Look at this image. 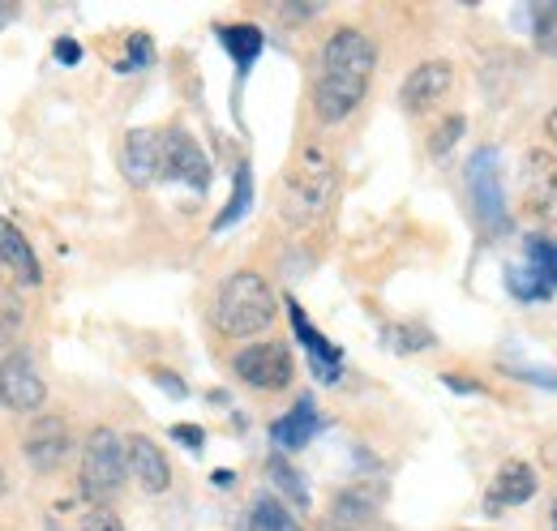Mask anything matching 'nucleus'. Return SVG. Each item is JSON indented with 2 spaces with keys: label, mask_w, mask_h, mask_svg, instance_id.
<instances>
[{
  "label": "nucleus",
  "mask_w": 557,
  "mask_h": 531,
  "mask_svg": "<svg viewBox=\"0 0 557 531\" xmlns=\"http://www.w3.org/2000/svg\"><path fill=\"white\" fill-rule=\"evenodd\" d=\"M377 73V44L360 26H339L318 52L313 69V116L318 125H344L351 112L364 103L369 82Z\"/></svg>",
  "instance_id": "nucleus-1"
},
{
  "label": "nucleus",
  "mask_w": 557,
  "mask_h": 531,
  "mask_svg": "<svg viewBox=\"0 0 557 531\" xmlns=\"http://www.w3.org/2000/svg\"><path fill=\"white\" fill-rule=\"evenodd\" d=\"M339 194V168H335V155L322 146V141H305L283 181H278V214L287 227H318Z\"/></svg>",
  "instance_id": "nucleus-2"
},
{
  "label": "nucleus",
  "mask_w": 557,
  "mask_h": 531,
  "mask_svg": "<svg viewBox=\"0 0 557 531\" xmlns=\"http://www.w3.org/2000/svg\"><path fill=\"white\" fill-rule=\"evenodd\" d=\"M278 296L258 270H232L214 300H210V326L223 338H258L275 326Z\"/></svg>",
  "instance_id": "nucleus-3"
},
{
  "label": "nucleus",
  "mask_w": 557,
  "mask_h": 531,
  "mask_svg": "<svg viewBox=\"0 0 557 531\" xmlns=\"http://www.w3.org/2000/svg\"><path fill=\"white\" fill-rule=\"evenodd\" d=\"M129 464H125V433L112 424H95L82 442V464H77V489L90 506H112V497L125 489Z\"/></svg>",
  "instance_id": "nucleus-4"
},
{
  "label": "nucleus",
  "mask_w": 557,
  "mask_h": 531,
  "mask_svg": "<svg viewBox=\"0 0 557 531\" xmlns=\"http://www.w3.org/2000/svg\"><path fill=\"white\" fill-rule=\"evenodd\" d=\"M232 373L258 395H283L296 382V360L283 338H253L232 356Z\"/></svg>",
  "instance_id": "nucleus-5"
},
{
  "label": "nucleus",
  "mask_w": 557,
  "mask_h": 531,
  "mask_svg": "<svg viewBox=\"0 0 557 531\" xmlns=\"http://www.w3.org/2000/svg\"><path fill=\"white\" fill-rule=\"evenodd\" d=\"M48 403V382L26 347H9L0 356V407L13 416H35Z\"/></svg>",
  "instance_id": "nucleus-6"
},
{
  "label": "nucleus",
  "mask_w": 557,
  "mask_h": 531,
  "mask_svg": "<svg viewBox=\"0 0 557 531\" xmlns=\"http://www.w3.org/2000/svg\"><path fill=\"white\" fill-rule=\"evenodd\" d=\"M468 194L476 206V219L488 232L506 227V194H502V176H497V150H476L468 159Z\"/></svg>",
  "instance_id": "nucleus-7"
},
{
  "label": "nucleus",
  "mask_w": 557,
  "mask_h": 531,
  "mask_svg": "<svg viewBox=\"0 0 557 531\" xmlns=\"http://www.w3.org/2000/svg\"><path fill=\"white\" fill-rule=\"evenodd\" d=\"M163 176H168V181H181V185H189V189H198V194H207L210 159L189 129L163 133Z\"/></svg>",
  "instance_id": "nucleus-8"
},
{
  "label": "nucleus",
  "mask_w": 557,
  "mask_h": 531,
  "mask_svg": "<svg viewBox=\"0 0 557 531\" xmlns=\"http://www.w3.org/2000/svg\"><path fill=\"white\" fill-rule=\"evenodd\" d=\"M519 189H523V206L536 219H545V223L557 227V159L545 146H532L523 155V181H519Z\"/></svg>",
  "instance_id": "nucleus-9"
},
{
  "label": "nucleus",
  "mask_w": 557,
  "mask_h": 531,
  "mask_svg": "<svg viewBox=\"0 0 557 531\" xmlns=\"http://www.w3.org/2000/svg\"><path fill=\"white\" fill-rule=\"evenodd\" d=\"M450 90H455V65H450V61H420V65L404 77V86H399V103H404L408 116H424V112H433Z\"/></svg>",
  "instance_id": "nucleus-10"
},
{
  "label": "nucleus",
  "mask_w": 557,
  "mask_h": 531,
  "mask_svg": "<svg viewBox=\"0 0 557 531\" xmlns=\"http://www.w3.org/2000/svg\"><path fill=\"white\" fill-rule=\"evenodd\" d=\"M70 450H73V433L70 424H65V416H35V424H30L26 442H22L26 464L48 476V471H57V467L70 459Z\"/></svg>",
  "instance_id": "nucleus-11"
},
{
  "label": "nucleus",
  "mask_w": 557,
  "mask_h": 531,
  "mask_svg": "<svg viewBox=\"0 0 557 531\" xmlns=\"http://www.w3.org/2000/svg\"><path fill=\"white\" fill-rule=\"evenodd\" d=\"M121 176L134 189H150L163 176V133L159 129H129L121 141Z\"/></svg>",
  "instance_id": "nucleus-12"
},
{
  "label": "nucleus",
  "mask_w": 557,
  "mask_h": 531,
  "mask_svg": "<svg viewBox=\"0 0 557 531\" xmlns=\"http://www.w3.org/2000/svg\"><path fill=\"white\" fill-rule=\"evenodd\" d=\"M125 464H129V476L141 493L159 497L172 489V464L163 455V446L146 433H125Z\"/></svg>",
  "instance_id": "nucleus-13"
},
{
  "label": "nucleus",
  "mask_w": 557,
  "mask_h": 531,
  "mask_svg": "<svg viewBox=\"0 0 557 531\" xmlns=\"http://www.w3.org/2000/svg\"><path fill=\"white\" fill-rule=\"evenodd\" d=\"M536 489H541V480H536L532 464H523V459H506V464L497 467L493 484H488V497H485L488 515L532 502V497H536Z\"/></svg>",
  "instance_id": "nucleus-14"
},
{
  "label": "nucleus",
  "mask_w": 557,
  "mask_h": 531,
  "mask_svg": "<svg viewBox=\"0 0 557 531\" xmlns=\"http://www.w3.org/2000/svg\"><path fill=\"white\" fill-rule=\"evenodd\" d=\"M382 510V489L373 484H348L331 497V528L335 531H360L369 528Z\"/></svg>",
  "instance_id": "nucleus-15"
},
{
  "label": "nucleus",
  "mask_w": 557,
  "mask_h": 531,
  "mask_svg": "<svg viewBox=\"0 0 557 531\" xmlns=\"http://www.w3.org/2000/svg\"><path fill=\"white\" fill-rule=\"evenodd\" d=\"M287 318H292V331L296 338L305 343V351H309V360H313V369H318V378H326V382H335L339 378V365H344V351L326 338V334L318 331L309 318H305V309L296 305V300H287Z\"/></svg>",
  "instance_id": "nucleus-16"
},
{
  "label": "nucleus",
  "mask_w": 557,
  "mask_h": 531,
  "mask_svg": "<svg viewBox=\"0 0 557 531\" xmlns=\"http://www.w3.org/2000/svg\"><path fill=\"white\" fill-rule=\"evenodd\" d=\"M0 270L4 274H13L17 283H26V287H35L39 279H44V270H39V258H35V249H30V240L22 236V227L17 223H9V219H0Z\"/></svg>",
  "instance_id": "nucleus-17"
},
{
  "label": "nucleus",
  "mask_w": 557,
  "mask_h": 531,
  "mask_svg": "<svg viewBox=\"0 0 557 531\" xmlns=\"http://www.w3.org/2000/svg\"><path fill=\"white\" fill-rule=\"evenodd\" d=\"M318 424H322V420H318L313 398H296V407L271 424V442H275L278 450H305V446L313 442Z\"/></svg>",
  "instance_id": "nucleus-18"
},
{
  "label": "nucleus",
  "mask_w": 557,
  "mask_h": 531,
  "mask_svg": "<svg viewBox=\"0 0 557 531\" xmlns=\"http://www.w3.org/2000/svg\"><path fill=\"white\" fill-rule=\"evenodd\" d=\"M219 44L232 52V61H236L240 73H249L253 61L262 57V48H267V35L253 22H232V26H219Z\"/></svg>",
  "instance_id": "nucleus-19"
},
{
  "label": "nucleus",
  "mask_w": 557,
  "mask_h": 531,
  "mask_svg": "<svg viewBox=\"0 0 557 531\" xmlns=\"http://www.w3.org/2000/svg\"><path fill=\"white\" fill-rule=\"evenodd\" d=\"M249 531H305V528L292 519V510L278 502L275 493H262L249 506Z\"/></svg>",
  "instance_id": "nucleus-20"
},
{
  "label": "nucleus",
  "mask_w": 557,
  "mask_h": 531,
  "mask_svg": "<svg viewBox=\"0 0 557 531\" xmlns=\"http://www.w3.org/2000/svg\"><path fill=\"white\" fill-rule=\"evenodd\" d=\"M249 201H253V176H249V163H240V168H236V185H232V201H227L223 214L214 219V232L240 223V219L249 214Z\"/></svg>",
  "instance_id": "nucleus-21"
},
{
  "label": "nucleus",
  "mask_w": 557,
  "mask_h": 531,
  "mask_svg": "<svg viewBox=\"0 0 557 531\" xmlns=\"http://www.w3.org/2000/svg\"><path fill=\"white\" fill-rule=\"evenodd\" d=\"M267 471H271V480H275L278 489H283V493H287V497H292L296 506H309V489H305V480H300V471H296V467L287 464L283 455H275V459L267 464Z\"/></svg>",
  "instance_id": "nucleus-22"
},
{
  "label": "nucleus",
  "mask_w": 557,
  "mask_h": 531,
  "mask_svg": "<svg viewBox=\"0 0 557 531\" xmlns=\"http://www.w3.org/2000/svg\"><path fill=\"white\" fill-rule=\"evenodd\" d=\"M528 266L549 283V292H557V245L554 240L532 236V240H528Z\"/></svg>",
  "instance_id": "nucleus-23"
},
{
  "label": "nucleus",
  "mask_w": 557,
  "mask_h": 531,
  "mask_svg": "<svg viewBox=\"0 0 557 531\" xmlns=\"http://www.w3.org/2000/svg\"><path fill=\"white\" fill-rule=\"evenodd\" d=\"M506 287H510L519 300H549V296H554L549 283H545L532 266H528V270H510V274H506Z\"/></svg>",
  "instance_id": "nucleus-24"
},
{
  "label": "nucleus",
  "mask_w": 557,
  "mask_h": 531,
  "mask_svg": "<svg viewBox=\"0 0 557 531\" xmlns=\"http://www.w3.org/2000/svg\"><path fill=\"white\" fill-rule=\"evenodd\" d=\"M382 338H386L391 351H424V347H433V334L424 326H386Z\"/></svg>",
  "instance_id": "nucleus-25"
},
{
  "label": "nucleus",
  "mask_w": 557,
  "mask_h": 531,
  "mask_svg": "<svg viewBox=\"0 0 557 531\" xmlns=\"http://www.w3.org/2000/svg\"><path fill=\"white\" fill-rule=\"evenodd\" d=\"M468 133V121L463 116H446L437 129H433V137H429V155L433 159H442V155H450L455 150V141Z\"/></svg>",
  "instance_id": "nucleus-26"
},
{
  "label": "nucleus",
  "mask_w": 557,
  "mask_h": 531,
  "mask_svg": "<svg viewBox=\"0 0 557 531\" xmlns=\"http://www.w3.org/2000/svg\"><path fill=\"white\" fill-rule=\"evenodd\" d=\"M77 523H82V531H125V523L116 519V510H112V506H90Z\"/></svg>",
  "instance_id": "nucleus-27"
},
{
  "label": "nucleus",
  "mask_w": 557,
  "mask_h": 531,
  "mask_svg": "<svg viewBox=\"0 0 557 531\" xmlns=\"http://www.w3.org/2000/svg\"><path fill=\"white\" fill-rule=\"evenodd\" d=\"M172 437H176L181 446H189V450H202V446H207V433H202L198 424H176Z\"/></svg>",
  "instance_id": "nucleus-28"
},
{
  "label": "nucleus",
  "mask_w": 557,
  "mask_h": 531,
  "mask_svg": "<svg viewBox=\"0 0 557 531\" xmlns=\"http://www.w3.org/2000/svg\"><path fill=\"white\" fill-rule=\"evenodd\" d=\"M442 382H446L450 391H459V395H481V391H485V386H476L472 378H459V373H446Z\"/></svg>",
  "instance_id": "nucleus-29"
},
{
  "label": "nucleus",
  "mask_w": 557,
  "mask_h": 531,
  "mask_svg": "<svg viewBox=\"0 0 557 531\" xmlns=\"http://www.w3.org/2000/svg\"><path fill=\"white\" fill-rule=\"evenodd\" d=\"M154 382H159V386H163L168 395H176V398H185V395H189V391L181 386V378H176V373H163V369H154Z\"/></svg>",
  "instance_id": "nucleus-30"
},
{
  "label": "nucleus",
  "mask_w": 557,
  "mask_h": 531,
  "mask_svg": "<svg viewBox=\"0 0 557 531\" xmlns=\"http://www.w3.org/2000/svg\"><path fill=\"white\" fill-rule=\"evenodd\" d=\"M57 61H61V65H77V61H82V48H77L73 39H61V44H57Z\"/></svg>",
  "instance_id": "nucleus-31"
},
{
  "label": "nucleus",
  "mask_w": 557,
  "mask_h": 531,
  "mask_svg": "<svg viewBox=\"0 0 557 531\" xmlns=\"http://www.w3.org/2000/svg\"><path fill=\"white\" fill-rule=\"evenodd\" d=\"M129 52H134V65H146V61H150V44H146V35H134Z\"/></svg>",
  "instance_id": "nucleus-32"
},
{
  "label": "nucleus",
  "mask_w": 557,
  "mask_h": 531,
  "mask_svg": "<svg viewBox=\"0 0 557 531\" xmlns=\"http://www.w3.org/2000/svg\"><path fill=\"white\" fill-rule=\"evenodd\" d=\"M545 133H549V141L557 146V108L549 112V121H545Z\"/></svg>",
  "instance_id": "nucleus-33"
},
{
  "label": "nucleus",
  "mask_w": 557,
  "mask_h": 531,
  "mask_svg": "<svg viewBox=\"0 0 557 531\" xmlns=\"http://www.w3.org/2000/svg\"><path fill=\"white\" fill-rule=\"evenodd\" d=\"M48 531H70V528H65V519H52V515H48ZM73 531H82V523Z\"/></svg>",
  "instance_id": "nucleus-34"
},
{
  "label": "nucleus",
  "mask_w": 557,
  "mask_h": 531,
  "mask_svg": "<svg viewBox=\"0 0 557 531\" xmlns=\"http://www.w3.org/2000/svg\"><path fill=\"white\" fill-rule=\"evenodd\" d=\"M232 480H236V476H232V471H214V484H219V489H227V484H232Z\"/></svg>",
  "instance_id": "nucleus-35"
},
{
  "label": "nucleus",
  "mask_w": 557,
  "mask_h": 531,
  "mask_svg": "<svg viewBox=\"0 0 557 531\" xmlns=\"http://www.w3.org/2000/svg\"><path fill=\"white\" fill-rule=\"evenodd\" d=\"M549 531H557V497H554V515H549Z\"/></svg>",
  "instance_id": "nucleus-36"
},
{
  "label": "nucleus",
  "mask_w": 557,
  "mask_h": 531,
  "mask_svg": "<svg viewBox=\"0 0 557 531\" xmlns=\"http://www.w3.org/2000/svg\"><path fill=\"white\" fill-rule=\"evenodd\" d=\"M4 489H9V480H4V467H0V493H4Z\"/></svg>",
  "instance_id": "nucleus-37"
},
{
  "label": "nucleus",
  "mask_w": 557,
  "mask_h": 531,
  "mask_svg": "<svg viewBox=\"0 0 557 531\" xmlns=\"http://www.w3.org/2000/svg\"><path fill=\"white\" fill-rule=\"evenodd\" d=\"M0 17H4V9H0Z\"/></svg>",
  "instance_id": "nucleus-38"
}]
</instances>
